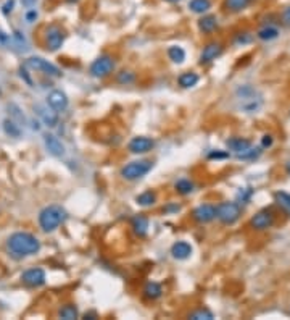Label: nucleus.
<instances>
[{
    "instance_id": "9d476101",
    "label": "nucleus",
    "mask_w": 290,
    "mask_h": 320,
    "mask_svg": "<svg viewBox=\"0 0 290 320\" xmlns=\"http://www.w3.org/2000/svg\"><path fill=\"white\" fill-rule=\"evenodd\" d=\"M21 282L27 287H42L45 283V272L42 269H29L21 275Z\"/></svg>"
},
{
    "instance_id": "f03ea898",
    "label": "nucleus",
    "mask_w": 290,
    "mask_h": 320,
    "mask_svg": "<svg viewBox=\"0 0 290 320\" xmlns=\"http://www.w3.org/2000/svg\"><path fill=\"white\" fill-rule=\"evenodd\" d=\"M236 96L239 100V108L245 113H255L258 112L263 105V97L261 94L255 89L253 86L244 84L236 91Z\"/></svg>"
},
{
    "instance_id": "58836bf2",
    "label": "nucleus",
    "mask_w": 290,
    "mask_h": 320,
    "mask_svg": "<svg viewBox=\"0 0 290 320\" xmlns=\"http://www.w3.org/2000/svg\"><path fill=\"white\" fill-rule=\"evenodd\" d=\"M37 19V11L36 10H29L26 13V21L27 23H34Z\"/></svg>"
},
{
    "instance_id": "ddd939ff",
    "label": "nucleus",
    "mask_w": 290,
    "mask_h": 320,
    "mask_svg": "<svg viewBox=\"0 0 290 320\" xmlns=\"http://www.w3.org/2000/svg\"><path fill=\"white\" fill-rule=\"evenodd\" d=\"M44 144L47 147V151L50 152L53 157H63V155L66 154L65 144L53 134H45L44 136Z\"/></svg>"
},
{
    "instance_id": "0eeeda50",
    "label": "nucleus",
    "mask_w": 290,
    "mask_h": 320,
    "mask_svg": "<svg viewBox=\"0 0 290 320\" xmlns=\"http://www.w3.org/2000/svg\"><path fill=\"white\" fill-rule=\"evenodd\" d=\"M26 66L31 68V70H36L39 73H44L47 76H53L58 78L61 76V71L58 70V66H55L53 63H50L48 60H44L40 57H31L26 60Z\"/></svg>"
},
{
    "instance_id": "37998d69",
    "label": "nucleus",
    "mask_w": 290,
    "mask_h": 320,
    "mask_svg": "<svg viewBox=\"0 0 290 320\" xmlns=\"http://www.w3.org/2000/svg\"><path fill=\"white\" fill-rule=\"evenodd\" d=\"M286 170H287V173L290 175V162H289V163H287V165H286Z\"/></svg>"
},
{
    "instance_id": "1a4fd4ad",
    "label": "nucleus",
    "mask_w": 290,
    "mask_h": 320,
    "mask_svg": "<svg viewBox=\"0 0 290 320\" xmlns=\"http://www.w3.org/2000/svg\"><path fill=\"white\" fill-rule=\"evenodd\" d=\"M192 217L198 223H208L216 219V207L211 206V204H202V206H198L193 210Z\"/></svg>"
},
{
    "instance_id": "aec40b11",
    "label": "nucleus",
    "mask_w": 290,
    "mask_h": 320,
    "mask_svg": "<svg viewBox=\"0 0 290 320\" xmlns=\"http://www.w3.org/2000/svg\"><path fill=\"white\" fill-rule=\"evenodd\" d=\"M253 0H224V8L231 13H239L245 10Z\"/></svg>"
},
{
    "instance_id": "b1692460",
    "label": "nucleus",
    "mask_w": 290,
    "mask_h": 320,
    "mask_svg": "<svg viewBox=\"0 0 290 320\" xmlns=\"http://www.w3.org/2000/svg\"><path fill=\"white\" fill-rule=\"evenodd\" d=\"M78 316H79V312L74 304H66L58 312V317L63 320H74V319H78Z\"/></svg>"
},
{
    "instance_id": "5701e85b",
    "label": "nucleus",
    "mask_w": 290,
    "mask_h": 320,
    "mask_svg": "<svg viewBox=\"0 0 290 320\" xmlns=\"http://www.w3.org/2000/svg\"><path fill=\"white\" fill-rule=\"evenodd\" d=\"M177 83H179V86H182V87H192V86H195L198 83V74L193 73V71H185V73L181 74V76H179Z\"/></svg>"
},
{
    "instance_id": "72a5a7b5",
    "label": "nucleus",
    "mask_w": 290,
    "mask_h": 320,
    "mask_svg": "<svg viewBox=\"0 0 290 320\" xmlns=\"http://www.w3.org/2000/svg\"><path fill=\"white\" fill-rule=\"evenodd\" d=\"M116 81H118L120 84H131L136 81V74L133 71H121L118 74V78H116Z\"/></svg>"
},
{
    "instance_id": "c9c22d12",
    "label": "nucleus",
    "mask_w": 290,
    "mask_h": 320,
    "mask_svg": "<svg viewBox=\"0 0 290 320\" xmlns=\"http://www.w3.org/2000/svg\"><path fill=\"white\" fill-rule=\"evenodd\" d=\"M10 44V36L5 31L0 29V47H6Z\"/></svg>"
},
{
    "instance_id": "cd10ccee",
    "label": "nucleus",
    "mask_w": 290,
    "mask_h": 320,
    "mask_svg": "<svg viewBox=\"0 0 290 320\" xmlns=\"http://www.w3.org/2000/svg\"><path fill=\"white\" fill-rule=\"evenodd\" d=\"M189 8L193 13H205L211 8V2L210 0H190Z\"/></svg>"
},
{
    "instance_id": "7ed1b4c3",
    "label": "nucleus",
    "mask_w": 290,
    "mask_h": 320,
    "mask_svg": "<svg viewBox=\"0 0 290 320\" xmlns=\"http://www.w3.org/2000/svg\"><path fill=\"white\" fill-rule=\"evenodd\" d=\"M65 220H66V210L60 206H48L40 210L39 214V225L47 233L55 231Z\"/></svg>"
},
{
    "instance_id": "c756f323",
    "label": "nucleus",
    "mask_w": 290,
    "mask_h": 320,
    "mask_svg": "<svg viewBox=\"0 0 290 320\" xmlns=\"http://www.w3.org/2000/svg\"><path fill=\"white\" fill-rule=\"evenodd\" d=\"M137 204L142 207H150V206H153L155 201H156V194L155 193H151V191H145L142 193L141 196H137Z\"/></svg>"
},
{
    "instance_id": "393cba45",
    "label": "nucleus",
    "mask_w": 290,
    "mask_h": 320,
    "mask_svg": "<svg viewBox=\"0 0 290 320\" xmlns=\"http://www.w3.org/2000/svg\"><path fill=\"white\" fill-rule=\"evenodd\" d=\"M8 112H10V115H11V120L13 121H16V123L21 126V125H27V120H26V117L23 115V112H21V108H19L16 104H8Z\"/></svg>"
},
{
    "instance_id": "4be33fe9",
    "label": "nucleus",
    "mask_w": 290,
    "mask_h": 320,
    "mask_svg": "<svg viewBox=\"0 0 290 320\" xmlns=\"http://www.w3.org/2000/svg\"><path fill=\"white\" fill-rule=\"evenodd\" d=\"M161 293H163L161 287L158 283H155V282H148L147 285H145V288H144V296L147 299H151V301L160 298Z\"/></svg>"
},
{
    "instance_id": "6ab92c4d",
    "label": "nucleus",
    "mask_w": 290,
    "mask_h": 320,
    "mask_svg": "<svg viewBox=\"0 0 290 320\" xmlns=\"http://www.w3.org/2000/svg\"><path fill=\"white\" fill-rule=\"evenodd\" d=\"M131 225H133L134 233L139 236V238L147 236V233H148V219H147V217L136 215L134 219H133V222H131Z\"/></svg>"
},
{
    "instance_id": "20e7f679",
    "label": "nucleus",
    "mask_w": 290,
    "mask_h": 320,
    "mask_svg": "<svg viewBox=\"0 0 290 320\" xmlns=\"http://www.w3.org/2000/svg\"><path fill=\"white\" fill-rule=\"evenodd\" d=\"M151 167H153V162L151 160H136V162H131L128 163L126 167H123L121 170V176L124 180H129V181H134V180H139L142 176L147 175Z\"/></svg>"
},
{
    "instance_id": "79ce46f5",
    "label": "nucleus",
    "mask_w": 290,
    "mask_h": 320,
    "mask_svg": "<svg viewBox=\"0 0 290 320\" xmlns=\"http://www.w3.org/2000/svg\"><path fill=\"white\" fill-rule=\"evenodd\" d=\"M21 2H23L24 6H27V8H29V6H32L34 3H36V0H21Z\"/></svg>"
},
{
    "instance_id": "c03bdc74",
    "label": "nucleus",
    "mask_w": 290,
    "mask_h": 320,
    "mask_svg": "<svg viewBox=\"0 0 290 320\" xmlns=\"http://www.w3.org/2000/svg\"><path fill=\"white\" fill-rule=\"evenodd\" d=\"M166 2H169V3H176V2H179V0H166Z\"/></svg>"
},
{
    "instance_id": "a19ab883",
    "label": "nucleus",
    "mask_w": 290,
    "mask_h": 320,
    "mask_svg": "<svg viewBox=\"0 0 290 320\" xmlns=\"http://www.w3.org/2000/svg\"><path fill=\"white\" fill-rule=\"evenodd\" d=\"M282 21L286 24H290V6H287V8L282 11Z\"/></svg>"
},
{
    "instance_id": "dca6fc26",
    "label": "nucleus",
    "mask_w": 290,
    "mask_h": 320,
    "mask_svg": "<svg viewBox=\"0 0 290 320\" xmlns=\"http://www.w3.org/2000/svg\"><path fill=\"white\" fill-rule=\"evenodd\" d=\"M34 112L39 115L40 120H42L47 126H50V128L57 126L58 115H57V112H55V110H52V108H48L47 105H42V104H36V105H34Z\"/></svg>"
},
{
    "instance_id": "bb28decb",
    "label": "nucleus",
    "mask_w": 290,
    "mask_h": 320,
    "mask_svg": "<svg viewBox=\"0 0 290 320\" xmlns=\"http://www.w3.org/2000/svg\"><path fill=\"white\" fill-rule=\"evenodd\" d=\"M168 57L172 60L174 63H182L185 60V52L182 47L179 45H171L168 49Z\"/></svg>"
},
{
    "instance_id": "f8f14e48",
    "label": "nucleus",
    "mask_w": 290,
    "mask_h": 320,
    "mask_svg": "<svg viewBox=\"0 0 290 320\" xmlns=\"http://www.w3.org/2000/svg\"><path fill=\"white\" fill-rule=\"evenodd\" d=\"M68 97L65 92L61 91H52L50 94L47 96V105L52 108L55 112H63L68 108Z\"/></svg>"
},
{
    "instance_id": "a211bd4d",
    "label": "nucleus",
    "mask_w": 290,
    "mask_h": 320,
    "mask_svg": "<svg viewBox=\"0 0 290 320\" xmlns=\"http://www.w3.org/2000/svg\"><path fill=\"white\" fill-rule=\"evenodd\" d=\"M226 144L232 152H236L237 155L247 152L248 149L252 147V142L248 139H245V138H231V139H227Z\"/></svg>"
},
{
    "instance_id": "e433bc0d",
    "label": "nucleus",
    "mask_w": 290,
    "mask_h": 320,
    "mask_svg": "<svg viewBox=\"0 0 290 320\" xmlns=\"http://www.w3.org/2000/svg\"><path fill=\"white\" fill-rule=\"evenodd\" d=\"M227 157H229V152L216 151V152H210L208 154V159H227Z\"/></svg>"
},
{
    "instance_id": "a878e982",
    "label": "nucleus",
    "mask_w": 290,
    "mask_h": 320,
    "mask_svg": "<svg viewBox=\"0 0 290 320\" xmlns=\"http://www.w3.org/2000/svg\"><path fill=\"white\" fill-rule=\"evenodd\" d=\"M3 129L10 138H19V136H21V128H19V125L16 121H13L11 118L3 121Z\"/></svg>"
},
{
    "instance_id": "473e14b6",
    "label": "nucleus",
    "mask_w": 290,
    "mask_h": 320,
    "mask_svg": "<svg viewBox=\"0 0 290 320\" xmlns=\"http://www.w3.org/2000/svg\"><path fill=\"white\" fill-rule=\"evenodd\" d=\"M279 36V31L273 28V26H268V28H263V29H260L258 31V37L261 40H273Z\"/></svg>"
},
{
    "instance_id": "f3484780",
    "label": "nucleus",
    "mask_w": 290,
    "mask_h": 320,
    "mask_svg": "<svg viewBox=\"0 0 290 320\" xmlns=\"http://www.w3.org/2000/svg\"><path fill=\"white\" fill-rule=\"evenodd\" d=\"M171 254H172V257H174V259H177V261H184V259L190 257L192 246L189 243H185V241H177V243L172 244Z\"/></svg>"
},
{
    "instance_id": "4c0bfd02",
    "label": "nucleus",
    "mask_w": 290,
    "mask_h": 320,
    "mask_svg": "<svg viewBox=\"0 0 290 320\" xmlns=\"http://www.w3.org/2000/svg\"><path fill=\"white\" fill-rule=\"evenodd\" d=\"M13 5H15V0H8L3 6H2V11H3V15H8V13H11L13 10Z\"/></svg>"
},
{
    "instance_id": "2f4dec72",
    "label": "nucleus",
    "mask_w": 290,
    "mask_h": 320,
    "mask_svg": "<svg viewBox=\"0 0 290 320\" xmlns=\"http://www.w3.org/2000/svg\"><path fill=\"white\" fill-rule=\"evenodd\" d=\"M189 319H192V320H211V319H215V316H213V312L208 309H197V311L190 312Z\"/></svg>"
},
{
    "instance_id": "412c9836",
    "label": "nucleus",
    "mask_w": 290,
    "mask_h": 320,
    "mask_svg": "<svg viewBox=\"0 0 290 320\" xmlns=\"http://www.w3.org/2000/svg\"><path fill=\"white\" fill-rule=\"evenodd\" d=\"M216 26H218V19L216 16H213V15H208V16H203L202 19L198 21V28L202 32H206V34H210L216 29Z\"/></svg>"
},
{
    "instance_id": "7c9ffc66",
    "label": "nucleus",
    "mask_w": 290,
    "mask_h": 320,
    "mask_svg": "<svg viewBox=\"0 0 290 320\" xmlns=\"http://www.w3.org/2000/svg\"><path fill=\"white\" fill-rule=\"evenodd\" d=\"M176 191L179 193V194H190L192 191H193V183L190 181V180H179L177 183H176Z\"/></svg>"
},
{
    "instance_id": "39448f33",
    "label": "nucleus",
    "mask_w": 290,
    "mask_h": 320,
    "mask_svg": "<svg viewBox=\"0 0 290 320\" xmlns=\"http://www.w3.org/2000/svg\"><path fill=\"white\" fill-rule=\"evenodd\" d=\"M242 209L237 202H221L216 207V219L224 225H232L240 219Z\"/></svg>"
},
{
    "instance_id": "9b49d317",
    "label": "nucleus",
    "mask_w": 290,
    "mask_h": 320,
    "mask_svg": "<svg viewBox=\"0 0 290 320\" xmlns=\"http://www.w3.org/2000/svg\"><path fill=\"white\" fill-rule=\"evenodd\" d=\"M252 227L255 230H268V228H271L273 227V223H274V215L273 212L269 209H265V210H260L258 214H255L253 215V219H252Z\"/></svg>"
},
{
    "instance_id": "2eb2a0df",
    "label": "nucleus",
    "mask_w": 290,
    "mask_h": 320,
    "mask_svg": "<svg viewBox=\"0 0 290 320\" xmlns=\"http://www.w3.org/2000/svg\"><path fill=\"white\" fill-rule=\"evenodd\" d=\"M221 53H223V45L219 42H210L203 47L202 50V55H200V63L206 65V63H211L213 60H216Z\"/></svg>"
},
{
    "instance_id": "6e6552de",
    "label": "nucleus",
    "mask_w": 290,
    "mask_h": 320,
    "mask_svg": "<svg viewBox=\"0 0 290 320\" xmlns=\"http://www.w3.org/2000/svg\"><path fill=\"white\" fill-rule=\"evenodd\" d=\"M65 42V31L58 24H50L45 29V47L50 52L58 50Z\"/></svg>"
},
{
    "instance_id": "4468645a",
    "label": "nucleus",
    "mask_w": 290,
    "mask_h": 320,
    "mask_svg": "<svg viewBox=\"0 0 290 320\" xmlns=\"http://www.w3.org/2000/svg\"><path fill=\"white\" fill-rule=\"evenodd\" d=\"M155 146V141L150 138H145V136H137L133 141L129 142V151L133 154H145L151 151Z\"/></svg>"
},
{
    "instance_id": "ea45409f",
    "label": "nucleus",
    "mask_w": 290,
    "mask_h": 320,
    "mask_svg": "<svg viewBox=\"0 0 290 320\" xmlns=\"http://www.w3.org/2000/svg\"><path fill=\"white\" fill-rule=\"evenodd\" d=\"M261 144H263V147H271L273 146V136L271 134H265L263 139H261Z\"/></svg>"
},
{
    "instance_id": "f704fd0d",
    "label": "nucleus",
    "mask_w": 290,
    "mask_h": 320,
    "mask_svg": "<svg viewBox=\"0 0 290 320\" xmlns=\"http://www.w3.org/2000/svg\"><path fill=\"white\" fill-rule=\"evenodd\" d=\"M250 40H252V36L248 32H240V34H237V37H236L237 44H248Z\"/></svg>"
},
{
    "instance_id": "f257e3e1",
    "label": "nucleus",
    "mask_w": 290,
    "mask_h": 320,
    "mask_svg": "<svg viewBox=\"0 0 290 320\" xmlns=\"http://www.w3.org/2000/svg\"><path fill=\"white\" fill-rule=\"evenodd\" d=\"M10 253L18 257H26V256H34L40 251V241L36 236L26 231H16L13 233L8 241H6Z\"/></svg>"
},
{
    "instance_id": "c85d7f7f",
    "label": "nucleus",
    "mask_w": 290,
    "mask_h": 320,
    "mask_svg": "<svg viewBox=\"0 0 290 320\" xmlns=\"http://www.w3.org/2000/svg\"><path fill=\"white\" fill-rule=\"evenodd\" d=\"M274 201L278 202V206H281L290 215V194L289 193L278 191V193L274 194Z\"/></svg>"
},
{
    "instance_id": "423d86ee",
    "label": "nucleus",
    "mask_w": 290,
    "mask_h": 320,
    "mask_svg": "<svg viewBox=\"0 0 290 320\" xmlns=\"http://www.w3.org/2000/svg\"><path fill=\"white\" fill-rule=\"evenodd\" d=\"M115 70V58L112 55H100L91 65V74L94 78H107Z\"/></svg>"
}]
</instances>
